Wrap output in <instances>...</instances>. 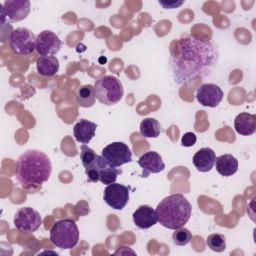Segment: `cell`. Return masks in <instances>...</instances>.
I'll return each instance as SVG.
<instances>
[{
  "instance_id": "obj_1",
  "label": "cell",
  "mask_w": 256,
  "mask_h": 256,
  "mask_svg": "<svg viewBox=\"0 0 256 256\" xmlns=\"http://www.w3.org/2000/svg\"><path fill=\"white\" fill-rule=\"evenodd\" d=\"M169 69L178 85H187L196 77L205 78L215 69L219 49L212 38L184 35L174 42Z\"/></svg>"
},
{
  "instance_id": "obj_2",
  "label": "cell",
  "mask_w": 256,
  "mask_h": 256,
  "mask_svg": "<svg viewBox=\"0 0 256 256\" xmlns=\"http://www.w3.org/2000/svg\"><path fill=\"white\" fill-rule=\"evenodd\" d=\"M52 172L49 157L42 151L31 149L22 153L17 162L15 176L24 189L39 188Z\"/></svg>"
},
{
  "instance_id": "obj_3",
  "label": "cell",
  "mask_w": 256,
  "mask_h": 256,
  "mask_svg": "<svg viewBox=\"0 0 256 256\" xmlns=\"http://www.w3.org/2000/svg\"><path fill=\"white\" fill-rule=\"evenodd\" d=\"M155 211L158 221L163 227L175 230L183 227L189 221L192 206L184 195L175 193L161 200Z\"/></svg>"
},
{
  "instance_id": "obj_4",
  "label": "cell",
  "mask_w": 256,
  "mask_h": 256,
  "mask_svg": "<svg viewBox=\"0 0 256 256\" xmlns=\"http://www.w3.org/2000/svg\"><path fill=\"white\" fill-rule=\"evenodd\" d=\"M50 240L53 245L61 249H71L79 241V230L72 219L56 221L50 229Z\"/></svg>"
},
{
  "instance_id": "obj_5",
  "label": "cell",
  "mask_w": 256,
  "mask_h": 256,
  "mask_svg": "<svg viewBox=\"0 0 256 256\" xmlns=\"http://www.w3.org/2000/svg\"><path fill=\"white\" fill-rule=\"evenodd\" d=\"M94 89L98 101L106 106L118 103L124 94L122 82L112 75H105L98 78L95 81Z\"/></svg>"
},
{
  "instance_id": "obj_6",
  "label": "cell",
  "mask_w": 256,
  "mask_h": 256,
  "mask_svg": "<svg viewBox=\"0 0 256 256\" xmlns=\"http://www.w3.org/2000/svg\"><path fill=\"white\" fill-rule=\"evenodd\" d=\"M9 46L15 54H31L36 50V36L28 28H16L9 35Z\"/></svg>"
},
{
  "instance_id": "obj_7",
  "label": "cell",
  "mask_w": 256,
  "mask_h": 256,
  "mask_svg": "<svg viewBox=\"0 0 256 256\" xmlns=\"http://www.w3.org/2000/svg\"><path fill=\"white\" fill-rule=\"evenodd\" d=\"M30 13V1L28 0H7L1 6V24L24 20Z\"/></svg>"
},
{
  "instance_id": "obj_8",
  "label": "cell",
  "mask_w": 256,
  "mask_h": 256,
  "mask_svg": "<svg viewBox=\"0 0 256 256\" xmlns=\"http://www.w3.org/2000/svg\"><path fill=\"white\" fill-rule=\"evenodd\" d=\"M42 224L38 211L31 207H22L14 215V226L22 233H33Z\"/></svg>"
},
{
  "instance_id": "obj_9",
  "label": "cell",
  "mask_w": 256,
  "mask_h": 256,
  "mask_svg": "<svg viewBox=\"0 0 256 256\" xmlns=\"http://www.w3.org/2000/svg\"><path fill=\"white\" fill-rule=\"evenodd\" d=\"M101 155L113 167H119L132 161V152L124 142H112L102 149Z\"/></svg>"
},
{
  "instance_id": "obj_10",
  "label": "cell",
  "mask_w": 256,
  "mask_h": 256,
  "mask_svg": "<svg viewBox=\"0 0 256 256\" xmlns=\"http://www.w3.org/2000/svg\"><path fill=\"white\" fill-rule=\"evenodd\" d=\"M104 202L115 210H122L129 201V188L120 183L107 185L103 192Z\"/></svg>"
},
{
  "instance_id": "obj_11",
  "label": "cell",
  "mask_w": 256,
  "mask_h": 256,
  "mask_svg": "<svg viewBox=\"0 0 256 256\" xmlns=\"http://www.w3.org/2000/svg\"><path fill=\"white\" fill-rule=\"evenodd\" d=\"M62 46L60 38L50 30H44L36 36V51L41 56L56 55Z\"/></svg>"
},
{
  "instance_id": "obj_12",
  "label": "cell",
  "mask_w": 256,
  "mask_h": 256,
  "mask_svg": "<svg viewBox=\"0 0 256 256\" xmlns=\"http://www.w3.org/2000/svg\"><path fill=\"white\" fill-rule=\"evenodd\" d=\"M224 96L222 89L213 83L202 84L196 91L197 101L206 107L214 108L220 104Z\"/></svg>"
},
{
  "instance_id": "obj_13",
  "label": "cell",
  "mask_w": 256,
  "mask_h": 256,
  "mask_svg": "<svg viewBox=\"0 0 256 256\" xmlns=\"http://www.w3.org/2000/svg\"><path fill=\"white\" fill-rule=\"evenodd\" d=\"M142 168L141 177H147L151 173H159L165 169V164L160 154L155 151H148L144 153L137 161Z\"/></svg>"
},
{
  "instance_id": "obj_14",
  "label": "cell",
  "mask_w": 256,
  "mask_h": 256,
  "mask_svg": "<svg viewBox=\"0 0 256 256\" xmlns=\"http://www.w3.org/2000/svg\"><path fill=\"white\" fill-rule=\"evenodd\" d=\"M133 223L140 229H148L158 222L155 209L149 205L139 206L132 215Z\"/></svg>"
},
{
  "instance_id": "obj_15",
  "label": "cell",
  "mask_w": 256,
  "mask_h": 256,
  "mask_svg": "<svg viewBox=\"0 0 256 256\" xmlns=\"http://www.w3.org/2000/svg\"><path fill=\"white\" fill-rule=\"evenodd\" d=\"M97 125L87 119H81L73 127V136L75 140L82 144H88L95 136Z\"/></svg>"
},
{
  "instance_id": "obj_16",
  "label": "cell",
  "mask_w": 256,
  "mask_h": 256,
  "mask_svg": "<svg viewBox=\"0 0 256 256\" xmlns=\"http://www.w3.org/2000/svg\"><path fill=\"white\" fill-rule=\"evenodd\" d=\"M215 152L209 148L204 147L199 149L193 156V164L200 172L210 171L215 164Z\"/></svg>"
},
{
  "instance_id": "obj_17",
  "label": "cell",
  "mask_w": 256,
  "mask_h": 256,
  "mask_svg": "<svg viewBox=\"0 0 256 256\" xmlns=\"http://www.w3.org/2000/svg\"><path fill=\"white\" fill-rule=\"evenodd\" d=\"M234 128L237 133L250 136L256 131V115L247 112L238 114L234 120Z\"/></svg>"
},
{
  "instance_id": "obj_18",
  "label": "cell",
  "mask_w": 256,
  "mask_h": 256,
  "mask_svg": "<svg viewBox=\"0 0 256 256\" xmlns=\"http://www.w3.org/2000/svg\"><path fill=\"white\" fill-rule=\"evenodd\" d=\"M217 172L224 176L229 177L235 174L238 170V160L232 154H223L215 159Z\"/></svg>"
},
{
  "instance_id": "obj_19",
  "label": "cell",
  "mask_w": 256,
  "mask_h": 256,
  "mask_svg": "<svg viewBox=\"0 0 256 256\" xmlns=\"http://www.w3.org/2000/svg\"><path fill=\"white\" fill-rule=\"evenodd\" d=\"M98 168H99V181L105 185L116 182L117 176L122 173V170L117 167L111 166L102 155L98 157Z\"/></svg>"
},
{
  "instance_id": "obj_20",
  "label": "cell",
  "mask_w": 256,
  "mask_h": 256,
  "mask_svg": "<svg viewBox=\"0 0 256 256\" xmlns=\"http://www.w3.org/2000/svg\"><path fill=\"white\" fill-rule=\"evenodd\" d=\"M36 69L41 76H54L59 71V60L55 56H40L36 61Z\"/></svg>"
},
{
  "instance_id": "obj_21",
  "label": "cell",
  "mask_w": 256,
  "mask_h": 256,
  "mask_svg": "<svg viewBox=\"0 0 256 256\" xmlns=\"http://www.w3.org/2000/svg\"><path fill=\"white\" fill-rule=\"evenodd\" d=\"M75 98L77 103L84 108H89L94 105L96 95H95V89L94 86L90 84L86 85H81L76 93H75Z\"/></svg>"
},
{
  "instance_id": "obj_22",
  "label": "cell",
  "mask_w": 256,
  "mask_h": 256,
  "mask_svg": "<svg viewBox=\"0 0 256 256\" xmlns=\"http://www.w3.org/2000/svg\"><path fill=\"white\" fill-rule=\"evenodd\" d=\"M161 132L162 127L154 118H145L140 123V133L145 138H157Z\"/></svg>"
},
{
  "instance_id": "obj_23",
  "label": "cell",
  "mask_w": 256,
  "mask_h": 256,
  "mask_svg": "<svg viewBox=\"0 0 256 256\" xmlns=\"http://www.w3.org/2000/svg\"><path fill=\"white\" fill-rule=\"evenodd\" d=\"M97 158H98V155L92 148L88 147L86 144L81 145L80 160L85 169H88V168H91L92 166H94L96 164Z\"/></svg>"
},
{
  "instance_id": "obj_24",
  "label": "cell",
  "mask_w": 256,
  "mask_h": 256,
  "mask_svg": "<svg viewBox=\"0 0 256 256\" xmlns=\"http://www.w3.org/2000/svg\"><path fill=\"white\" fill-rule=\"evenodd\" d=\"M206 244L214 252H223L226 249V239L219 233L210 234L206 239Z\"/></svg>"
},
{
  "instance_id": "obj_25",
  "label": "cell",
  "mask_w": 256,
  "mask_h": 256,
  "mask_svg": "<svg viewBox=\"0 0 256 256\" xmlns=\"http://www.w3.org/2000/svg\"><path fill=\"white\" fill-rule=\"evenodd\" d=\"M191 239H192V234L185 227H180L175 229V231L172 234L173 243L177 246H184L188 244L191 241Z\"/></svg>"
},
{
  "instance_id": "obj_26",
  "label": "cell",
  "mask_w": 256,
  "mask_h": 256,
  "mask_svg": "<svg viewBox=\"0 0 256 256\" xmlns=\"http://www.w3.org/2000/svg\"><path fill=\"white\" fill-rule=\"evenodd\" d=\"M197 141V137L193 132H186L181 138V144L184 147H191Z\"/></svg>"
},
{
  "instance_id": "obj_27",
  "label": "cell",
  "mask_w": 256,
  "mask_h": 256,
  "mask_svg": "<svg viewBox=\"0 0 256 256\" xmlns=\"http://www.w3.org/2000/svg\"><path fill=\"white\" fill-rule=\"evenodd\" d=\"M158 3L165 9H174V8H177L179 6H181L184 1L181 0V1H175V0H165V1H161L159 0Z\"/></svg>"
}]
</instances>
